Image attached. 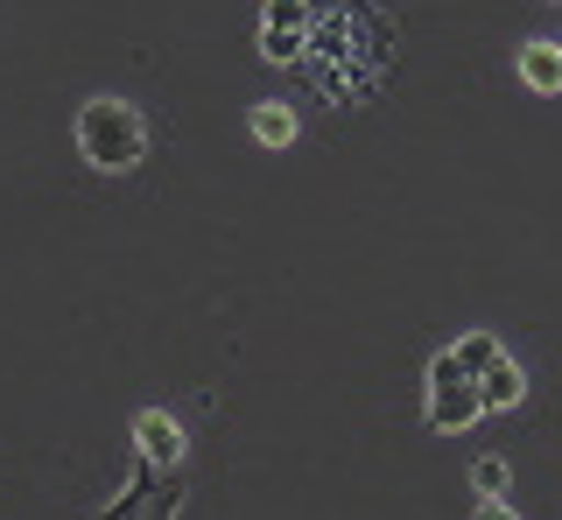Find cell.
<instances>
[{
  "label": "cell",
  "mask_w": 562,
  "mask_h": 520,
  "mask_svg": "<svg viewBox=\"0 0 562 520\" xmlns=\"http://www.w3.org/2000/svg\"><path fill=\"white\" fill-rule=\"evenodd\" d=\"M78 148L92 169H134L140 148H148V127H140V113L127 106V99H92V106L78 113Z\"/></svg>",
  "instance_id": "6da1fadb"
},
{
  "label": "cell",
  "mask_w": 562,
  "mask_h": 520,
  "mask_svg": "<svg viewBox=\"0 0 562 520\" xmlns=\"http://www.w3.org/2000/svg\"><path fill=\"white\" fill-rule=\"evenodd\" d=\"M479 415H485V408H479V380H471V373L443 352V359L429 366V429H450V437H457V429H471Z\"/></svg>",
  "instance_id": "7a4b0ae2"
},
{
  "label": "cell",
  "mask_w": 562,
  "mask_h": 520,
  "mask_svg": "<svg viewBox=\"0 0 562 520\" xmlns=\"http://www.w3.org/2000/svg\"><path fill=\"white\" fill-rule=\"evenodd\" d=\"M303 36H310V0H268L260 8V57L274 64L303 57Z\"/></svg>",
  "instance_id": "3957f363"
},
{
  "label": "cell",
  "mask_w": 562,
  "mask_h": 520,
  "mask_svg": "<svg viewBox=\"0 0 562 520\" xmlns=\"http://www.w3.org/2000/svg\"><path fill=\"white\" fill-rule=\"evenodd\" d=\"M169 513H176V478L155 472V464H140L134 485H127V499H113L99 520H169Z\"/></svg>",
  "instance_id": "277c9868"
},
{
  "label": "cell",
  "mask_w": 562,
  "mask_h": 520,
  "mask_svg": "<svg viewBox=\"0 0 562 520\" xmlns=\"http://www.w3.org/2000/svg\"><path fill=\"white\" fill-rule=\"evenodd\" d=\"M134 443H140V464H155V472H176V457H183V429L169 415H140Z\"/></svg>",
  "instance_id": "5b68a950"
},
{
  "label": "cell",
  "mask_w": 562,
  "mask_h": 520,
  "mask_svg": "<svg viewBox=\"0 0 562 520\" xmlns=\"http://www.w3.org/2000/svg\"><path fill=\"white\" fill-rule=\"evenodd\" d=\"M520 78L535 84V92H562V49L555 43H527L520 49Z\"/></svg>",
  "instance_id": "8992f818"
},
{
  "label": "cell",
  "mask_w": 562,
  "mask_h": 520,
  "mask_svg": "<svg viewBox=\"0 0 562 520\" xmlns=\"http://www.w3.org/2000/svg\"><path fill=\"white\" fill-rule=\"evenodd\" d=\"M450 359H457V366H464L471 380H485V373H492V366H499V359H506V352H499V338H492V331H464V338H457V344H450Z\"/></svg>",
  "instance_id": "52a82bcc"
},
{
  "label": "cell",
  "mask_w": 562,
  "mask_h": 520,
  "mask_svg": "<svg viewBox=\"0 0 562 520\" xmlns=\"http://www.w3.org/2000/svg\"><path fill=\"white\" fill-rule=\"evenodd\" d=\"M520 394H527V380H520L514 359H499V366H492V373L479 380V408H514Z\"/></svg>",
  "instance_id": "ba28073f"
},
{
  "label": "cell",
  "mask_w": 562,
  "mask_h": 520,
  "mask_svg": "<svg viewBox=\"0 0 562 520\" xmlns=\"http://www.w3.org/2000/svg\"><path fill=\"white\" fill-rule=\"evenodd\" d=\"M254 134L268 148H281V142H295V113H281V106H254Z\"/></svg>",
  "instance_id": "9c48e42d"
},
{
  "label": "cell",
  "mask_w": 562,
  "mask_h": 520,
  "mask_svg": "<svg viewBox=\"0 0 562 520\" xmlns=\"http://www.w3.org/2000/svg\"><path fill=\"white\" fill-rule=\"evenodd\" d=\"M471 485H479L485 499H499V493H506V464H499V457H479V472H471Z\"/></svg>",
  "instance_id": "30bf717a"
},
{
  "label": "cell",
  "mask_w": 562,
  "mask_h": 520,
  "mask_svg": "<svg viewBox=\"0 0 562 520\" xmlns=\"http://www.w3.org/2000/svg\"><path fill=\"white\" fill-rule=\"evenodd\" d=\"M479 520H514V507H499V499H485V507H479Z\"/></svg>",
  "instance_id": "8fae6325"
}]
</instances>
